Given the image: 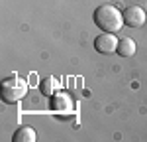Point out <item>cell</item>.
<instances>
[{
	"label": "cell",
	"mask_w": 147,
	"mask_h": 142,
	"mask_svg": "<svg viewBox=\"0 0 147 142\" xmlns=\"http://www.w3.org/2000/svg\"><path fill=\"white\" fill-rule=\"evenodd\" d=\"M118 42H120V40H116L114 34L104 32V34H100L96 40H94V49H96L98 53L108 55V53H114V51L118 49Z\"/></svg>",
	"instance_id": "cell-4"
},
{
	"label": "cell",
	"mask_w": 147,
	"mask_h": 142,
	"mask_svg": "<svg viewBox=\"0 0 147 142\" xmlns=\"http://www.w3.org/2000/svg\"><path fill=\"white\" fill-rule=\"evenodd\" d=\"M122 57H134L137 51V46L136 42L131 40V38H124V40H120L118 42V49H116Z\"/></svg>",
	"instance_id": "cell-6"
},
{
	"label": "cell",
	"mask_w": 147,
	"mask_h": 142,
	"mask_svg": "<svg viewBox=\"0 0 147 142\" xmlns=\"http://www.w3.org/2000/svg\"><path fill=\"white\" fill-rule=\"evenodd\" d=\"M35 130L32 126H20V128L14 132L12 142H35Z\"/></svg>",
	"instance_id": "cell-7"
},
{
	"label": "cell",
	"mask_w": 147,
	"mask_h": 142,
	"mask_svg": "<svg viewBox=\"0 0 147 142\" xmlns=\"http://www.w3.org/2000/svg\"><path fill=\"white\" fill-rule=\"evenodd\" d=\"M28 93V83L18 75H10L2 81V101L4 103H18Z\"/></svg>",
	"instance_id": "cell-2"
},
{
	"label": "cell",
	"mask_w": 147,
	"mask_h": 142,
	"mask_svg": "<svg viewBox=\"0 0 147 142\" xmlns=\"http://www.w3.org/2000/svg\"><path fill=\"white\" fill-rule=\"evenodd\" d=\"M39 89H41V95H45V97L55 95L57 81L53 79V77H45V79H41V83H39Z\"/></svg>",
	"instance_id": "cell-8"
},
{
	"label": "cell",
	"mask_w": 147,
	"mask_h": 142,
	"mask_svg": "<svg viewBox=\"0 0 147 142\" xmlns=\"http://www.w3.org/2000/svg\"><path fill=\"white\" fill-rule=\"evenodd\" d=\"M94 24L100 28L102 32H110V34H116L124 28V14L118 10L112 4H102L96 8L94 12Z\"/></svg>",
	"instance_id": "cell-1"
},
{
	"label": "cell",
	"mask_w": 147,
	"mask_h": 142,
	"mask_svg": "<svg viewBox=\"0 0 147 142\" xmlns=\"http://www.w3.org/2000/svg\"><path fill=\"white\" fill-rule=\"evenodd\" d=\"M51 109L55 113H71L73 111V103L67 95L63 93H57V95H51Z\"/></svg>",
	"instance_id": "cell-5"
},
{
	"label": "cell",
	"mask_w": 147,
	"mask_h": 142,
	"mask_svg": "<svg viewBox=\"0 0 147 142\" xmlns=\"http://www.w3.org/2000/svg\"><path fill=\"white\" fill-rule=\"evenodd\" d=\"M122 14H124V24L129 28H139L147 20V14L141 6H127Z\"/></svg>",
	"instance_id": "cell-3"
}]
</instances>
